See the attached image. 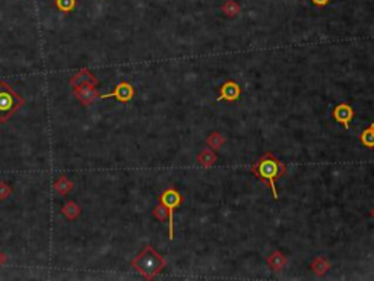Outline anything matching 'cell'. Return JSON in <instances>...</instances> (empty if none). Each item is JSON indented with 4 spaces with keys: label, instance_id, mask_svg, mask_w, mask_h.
I'll use <instances>...</instances> for the list:
<instances>
[{
    "label": "cell",
    "instance_id": "cell-1",
    "mask_svg": "<svg viewBox=\"0 0 374 281\" xmlns=\"http://www.w3.org/2000/svg\"><path fill=\"white\" fill-rule=\"evenodd\" d=\"M132 266L145 278L150 280L161 272V269L166 266V261L158 252L154 250L152 246H146L140 253H138L132 259Z\"/></svg>",
    "mask_w": 374,
    "mask_h": 281
},
{
    "label": "cell",
    "instance_id": "cell-2",
    "mask_svg": "<svg viewBox=\"0 0 374 281\" xmlns=\"http://www.w3.org/2000/svg\"><path fill=\"white\" fill-rule=\"evenodd\" d=\"M24 103V98L6 81H0V123H6Z\"/></svg>",
    "mask_w": 374,
    "mask_h": 281
},
{
    "label": "cell",
    "instance_id": "cell-3",
    "mask_svg": "<svg viewBox=\"0 0 374 281\" xmlns=\"http://www.w3.org/2000/svg\"><path fill=\"white\" fill-rule=\"evenodd\" d=\"M180 202H182V198H180V195L174 190V189H168V190H166L162 195H161V204L167 208V212H168V223H170V228H168V237L170 240H172V211H174V208L176 206L180 205Z\"/></svg>",
    "mask_w": 374,
    "mask_h": 281
},
{
    "label": "cell",
    "instance_id": "cell-4",
    "mask_svg": "<svg viewBox=\"0 0 374 281\" xmlns=\"http://www.w3.org/2000/svg\"><path fill=\"white\" fill-rule=\"evenodd\" d=\"M278 167H280L278 161L272 160V158L263 160L262 163H260V166H259V176L270 182V186H272V192H274L275 199L278 198L276 187H275V177L278 176Z\"/></svg>",
    "mask_w": 374,
    "mask_h": 281
},
{
    "label": "cell",
    "instance_id": "cell-5",
    "mask_svg": "<svg viewBox=\"0 0 374 281\" xmlns=\"http://www.w3.org/2000/svg\"><path fill=\"white\" fill-rule=\"evenodd\" d=\"M133 95H134V90H133L129 82H120V84H117V87L114 88L112 93L104 94V95L100 94V98H116L120 103H129L133 98Z\"/></svg>",
    "mask_w": 374,
    "mask_h": 281
},
{
    "label": "cell",
    "instance_id": "cell-6",
    "mask_svg": "<svg viewBox=\"0 0 374 281\" xmlns=\"http://www.w3.org/2000/svg\"><path fill=\"white\" fill-rule=\"evenodd\" d=\"M74 95L76 100L84 106H91L96 98H100V93L92 85H80L74 88Z\"/></svg>",
    "mask_w": 374,
    "mask_h": 281
},
{
    "label": "cell",
    "instance_id": "cell-7",
    "mask_svg": "<svg viewBox=\"0 0 374 281\" xmlns=\"http://www.w3.org/2000/svg\"><path fill=\"white\" fill-rule=\"evenodd\" d=\"M69 84H70L72 88L80 87V85H92V87H95L98 84V79L88 69H80L79 72H76L75 75L70 78Z\"/></svg>",
    "mask_w": 374,
    "mask_h": 281
},
{
    "label": "cell",
    "instance_id": "cell-8",
    "mask_svg": "<svg viewBox=\"0 0 374 281\" xmlns=\"http://www.w3.org/2000/svg\"><path fill=\"white\" fill-rule=\"evenodd\" d=\"M334 116L339 123L345 126V129H350V122L352 119V110L350 109V106H345V104L338 106L334 112Z\"/></svg>",
    "mask_w": 374,
    "mask_h": 281
},
{
    "label": "cell",
    "instance_id": "cell-9",
    "mask_svg": "<svg viewBox=\"0 0 374 281\" xmlns=\"http://www.w3.org/2000/svg\"><path fill=\"white\" fill-rule=\"evenodd\" d=\"M54 190H56L57 195L60 196H64L68 195L72 189H74V182L70 179H68L66 176H58L54 182Z\"/></svg>",
    "mask_w": 374,
    "mask_h": 281
},
{
    "label": "cell",
    "instance_id": "cell-10",
    "mask_svg": "<svg viewBox=\"0 0 374 281\" xmlns=\"http://www.w3.org/2000/svg\"><path fill=\"white\" fill-rule=\"evenodd\" d=\"M82 209L80 206L76 204L75 201H68L64 205L62 206V214L64 215V218H68L69 221H74L76 220L79 215H80Z\"/></svg>",
    "mask_w": 374,
    "mask_h": 281
},
{
    "label": "cell",
    "instance_id": "cell-11",
    "mask_svg": "<svg viewBox=\"0 0 374 281\" xmlns=\"http://www.w3.org/2000/svg\"><path fill=\"white\" fill-rule=\"evenodd\" d=\"M238 94H240V90H238L236 82H226L221 90V97L218 100H224V98L236 100L238 97Z\"/></svg>",
    "mask_w": 374,
    "mask_h": 281
},
{
    "label": "cell",
    "instance_id": "cell-12",
    "mask_svg": "<svg viewBox=\"0 0 374 281\" xmlns=\"http://www.w3.org/2000/svg\"><path fill=\"white\" fill-rule=\"evenodd\" d=\"M56 6L58 11H62L63 14H69L76 8V0H54Z\"/></svg>",
    "mask_w": 374,
    "mask_h": 281
},
{
    "label": "cell",
    "instance_id": "cell-13",
    "mask_svg": "<svg viewBox=\"0 0 374 281\" xmlns=\"http://www.w3.org/2000/svg\"><path fill=\"white\" fill-rule=\"evenodd\" d=\"M222 11L225 12V15H228V17H236L238 14V11H240V6L234 0H228L222 6Z\"/></svg>",
    "mask_w": 374,
    "mask_h": 281
},
{
    "label": "cell",
    "instance_id": "cell-14",
    "mask_svg": "<svg viewBox=\"0 0 374 281\" xmlns=\"http://www.w3.org/2000/svg\"><path fill=\"white\" fill-rule=\"evenodd\" d=\"M10 195H12V186H10L8 182L0 180V201L8 199Z\"/></svg>",
    "mask_w": 374,
    "mask_h": 281
},
{
    "label": "cell",
    "instance_id": "cell-15",
    "mask_svg": "<svg viewBox=\"0 0 374 281\" xmlns=\"http://www.w3.org/2000/svg\"><path fill=\"white\" fill-rule=\"evenodd\" d=\"M361 141L367 147H374V132L372 129H366L364 133L361 135Z\"/></svg>",
    "mask_w": 374,
    "mask_h": 281
},
{
    "label": "cell",
    "instance_id": "cell-16",
    "mask_svg": "<svg viewBox=\"0 0 374 281\" xmlns=\"http://www.w3.org/2000/svg\"><path fill=\"white\" fill-rule=\"evenodd\" d=\"M154 215H155V217H156L158 220H164V218H166V217L168 215V212H167V208L162 205V204H161V205H158L156 208H155V209H154Z\"/></svg>",
    "mask_w": 374,
    "mask_h": 281
},
{
    "label": "cell",
    "instance_id": "cell-17",
    "mask_svg": "<svg viewBox=\"0 0 374 281\" xmlns=\"http://www.w3.org/2000/svg\"><path fill=\"white\" fill-rule=\"evenodd\" d=\"M316 6H324V5H328L330 0H312Z\"/></svg>",
    "mask_w": 374,
    "mask_h": 281
},
{
    "label": "cell",
    "instance_id": "cell-18",
    "mask_svg": "<svg viewBox=\"0 0 374 281\" xmlns=\"http://www.w3.org/2000/svg\"><path fill=\"white\" fill-rule=\"evenodd\" d=\"M6 261H8V258H6V255L0 250V268L6 263Z\"/></svg>",
    "mask_w": 374,
    "mask_h": 281
},
{
    "label": "cell",
    "instance_id": "cell-19",
    "mask_svg": "<svg viewBox=\"0 0 374 281\" xmlns=\"http://www.w3.org/2000/svg\"><path fill=\"white\" fill-rule=\"evenodd\" d=\"M370 129H372V131L374 132V123H373V126H372V128H370Z\"/></svg>",
    "mask_w": 374,
    "mask_h": 281
}]
</instances>
